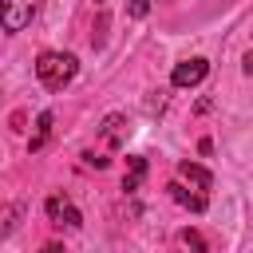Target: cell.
I'll return each instance as SVG.
<instances>
[{
  "label": "cell",
  "instance_id": "7",
  "mask_svg": "<svg viewBox=\"0 0 253 253\" xmlns=\"http://www.w3.org/2000/svg\"><path fill=\"white\" fill-rule=\"evenodd\" d=\"M103 142L107 146H123L126 142V115H107L103 119Z\"/></svg>",
  "mask_w": 253,
  "mask_h": 253
},
{
  "label": "cell",
  "instance_id": "1",
  "mask_svg": "<svg viewBox=\"0 0 253 253\" xmlns=\"http://www.w3.org/2000/svg\"><path fill=\"white\" fill-rule=\"evenodd\" d=\"M75 75H79V59H75L71 51H40V59H36V79H40L47 91H63Z\"/></svg>",
  "mask_w": 253,
  "mask_h": 253
},
{
  "label": "cell",
  "instance_id": "14",
  "mask_svg": "<svg viewBox=\"0 0 253 253\" xmlns=\"http://www.w3.org/2000/svg\"><path fill=\"white\" fill-rule=\"evenodd\" d=\"M95 4H103V0H95Z\"/></svg>",
  "mask_w": 253,
  "mask_h": 253
},
{
  "label": "cell",
  "instance_id": "6",
  "mask_svg": "<svg viewBox=\"0 0 253 253\" xmlns=\"http://www.w3.org/2000/svg\"><path fill=\"white\" fill-rule=\"evenodd\" d=\"M166 190H170V198H174L178 206H186V210H194V213H206V206H210L202 190H186V182H178V178H174Z\"/></svg>",
  "mask_w": 253,
  "mask_h": 253
},
{
  "label": "cell",
  "instance_id": "2",
  "mask_svg": "<svg viewBox=\"0 0 253 253\" xmlns=\"http://www.w3.org/2000/svg\"><path fill=\"white\" fill-rule=\"evenodd\" d=\"M40 12V0H0V24L4 32H24Z\"/></svg>",
  "mask_w": 253,
  "mask_h": 253
},
{
  "label": "cell",
  "instance_id": "8",
  "mask_svg": "<svg viewBox=\"0 0 253 253\" xmlns=\"http://www.w3.org/2000/svg\"><path fill=\"white\" fill-rule=\"evenodd\" d=\"M126 162H130V174L123 178V190H126V194H134V190L142 186V178H146V158H138V154H134V158H126Z\"/></svg>",
  "mask_w": 253,
  "mask_h": 253
},
{
  "label": "cell",
  "instance_id": "4",
  "mask_svg": "<svg viewBox=\"0 0 253 253\" xmlns=\"http://www.w3.org/2000/svg\"><path fill=\"white\" fill-rule=\"evenodd\" d=\"M210 75V59H202V55H194V59H182L178 67H174V75H170V83L174 87H198L202 79Z\"/></svg>",
  "mask_w": 253,
  "mask_h": 253
},
{
  "label": "cell",
  "instance_id": "11",
  "mask_svg": "<svg viewBox=\"0 0 253 253\" xmlns=\"http://www.w3.org/2000/svg\"><path fill=\"white\" fill-rule=\"evenodd\" d=\"M146 12H150V0H126V16L130 20H142Z\"/></svg>",
  "mask_w": 253,
  "mask_h": 253
},
{
  "label": "cell",
  "instance_id": "3",
  "mask_svg": "<svg viewBox=\"0 0 253 253\" xmlns=\"http://www.w3.org/2000/svg\"><path fill=\"white\" fill-rule=\"evenodd\" d=\"M43 210H47L51 225H63V229H79V225H83V213L71 206L67 194H51V198L43 202Z\"/></svg>",
  "mask_w": 253,
  "mask_h": 253
},
{
  "label": "cell",
  "instance_id": "12",
  "mask_svg": "<svg viewBox=\"0 0 253 253\" xmlns=\"http://www.w3.org/2000/svg\"><path fill=\"white\" fill-rule=\"evenodd\" d=\"M241 71H245V75L253 79V51H245V63H241Z\"/></svg>",
  "mask_w": 253,
  "mask_h": 253
},
{
  "label": "cell",
  "instance_id": "10",
  "mask_svg": "<svg viewBox=\"0 0 253 253\" xmlns=\"http://www.w3.org/2000/svg\"><path fill=\"white\" fill-rule=\"evenodd\" d=\"M178 237H182V245H186L190 253H210V245H206V237H202L198 229H182Z\"/></svg>",
  "mask_w": 253,
  "mask_h": 253
},
{
  "label": "cell",
  "instance_id": "13",
  "mask_svg": "<svg viewBox=\"0 0 253 253\" xmlns=\"http://www.w3.org/2000/svg\"><path fill=\"white\" fill-rule=\"evenodd\" d=\"M40 253H63V249H59V245H55V241H47V245H43V249H40Z\"/></svg>",
  "mask_w": 253,
  "mask_h": 253
},
{
  "label": "cell",
  "instance_id": "9",
  "mask_svg": "<svg viewBox=\"0 0 253 253\" xmlns=\"http://www.w3.org/2000/svg\"><path fill=\"white\" fill-rule=\"evenodd\" d=\"M47 134H51V111H43V115L36 119V134H32V142H28V150H40V146L47 142Z\"/></svg>",
  "mask_w": 253,
  "mask_h": 253
},
{
  "label": "cell",
  "instance_id": "5",
  "mask_svg": "<svg viewBox=\"0 0 253 253\" xmlns=\"http://www.w3.org/2000/svg\"><path fill=\"white\" fill-rule=\"evenodd\" d=\"M174 174H178V182H186V186H194V190H202V194L213 186V174H210L206 166H198V162H178Z\"/></svg>",
  "mask_w": 253,
  "mask_h": 253
}]
</instances>
